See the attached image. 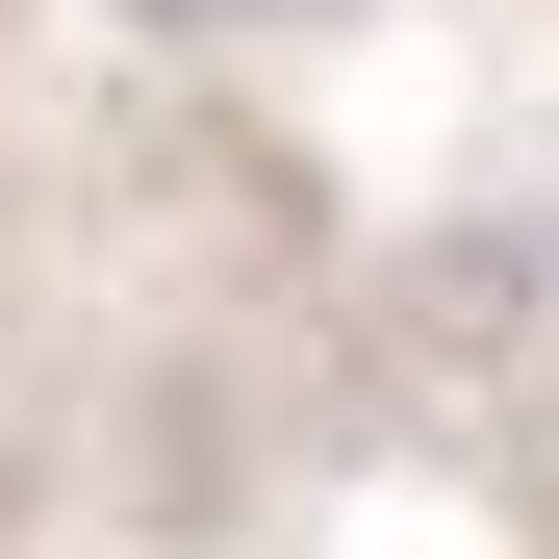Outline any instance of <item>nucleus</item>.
<instances>
[{
    "label": "nucleus",
    "mask_w": 559,
    "mask_h": 559,
    "mask_svg": "<svg viewBox=\"0 0 559 559\" xmlns=\"http://www.w3.org/2000/svg\"><path fill=\"white\" fill-rule=\"evenodd\" d=\"M153 26H254V0H153Z\"/></svg>",
    "instance_id": "f257e3e1"
}]
</instances>
